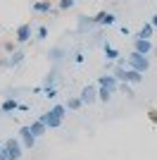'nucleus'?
<instances>
[{"mask_svg": "<svg viewBox=\"0 0 157 160\" xmlns=\"http://www.w3.org/2000/svg\"><path fill=\"white\" fill-rule=\"evenodd\" d=\"M117 91H121L124 96L133 98V88H131V84H124V81H119V88H117Z\"/></svg>", "mask_w": 157, "mask_h": 160, "instance_id": "24", "label": "nucleus"}, {"mask_svg": "<svg viewBox=\"0 0 157 160\" xmlns=\"http://www.w3.org/2000/svg\"><path fill=\"white\" fill-rule=\"evenodd\" d=\"M0 146H2V143H0Z\"/></svg>", "mask_w": 157, "mask_h": 160, "instance_id": "32", "label": "nucleus"}, {"mask_svg": "<svg viewBox=\"0 0 157 160\" xmlns=\"http://www.w3.org/2000/svg\"><path fill=\"white\" fill-rule=\"evenodd\" d=\"M133 50L148 58V55L155 50V46H152V41H148V38H133Z\"/></svg>", "mask_w": 157, "mask_h": 160, "instance_id": "8", "label": "nucleus"}, {"mask_svg": "<svg viewBox=\"0 0 157 160\" xmlns=\"http://www.w3.org/2000/svg\"><path fill=\"white\" fill-rule=\"evenodd\" d=\"M38 120L43 122V124H45L48 129H59V127H62V122H64V120H62V117H59V115H55V112H52V110H48V112H43V115H40V117H38Z\"/></svg>", "mask_w": 157, "mask_h": 160, "instance_id": "6", "label": "nucleus"}, {"mask_svg": "<svg viewBox=\"0 0 157 160\" xmlns=\"http://www.w3.org/2000/svg\"><path fill=\"white\" fill-rule=\"evenodd\" d=\"M152 33H155V27H152L150 22H145L143 27H140V31L136 33V38H148V41H150V38H152Z\"/></svg>", "mask_w": 157, "mask_h": 160, "instance_id": "16", "label": "nucleus"}, {"mask_svg": "<svg viewBox=\"0 0 157 160\" xmlns=\"http://www.w3.org/2000/svg\"><path fill=\"white\" fill-rule=\"evenodd\" d=\"M102 50H105V58H107V62H114L119 58V50L114 46H110V43H102Z\"/></svg>", "mask_w": 157, "mask_h": 160, "instance_id": "17", "label": "nucleus"}, {"mask_svg": "<svg viewBox=\"0 0 157 160\" xmlns=\"http://www.w3.org/2000/svg\"><path fill=\"white\" fill-rule=\"evenodd\" d=\"M93 22H95V27H112L117 17H114V12H98L93 17Z\"/></svg>", "mask_w": 157, "mask_h": 160, "instance_id": "9", "label": "nucleus"}, {"mask_svg": "<svg viewBox=\"0 0 157 160\" xmlns=\"http://www.w3.org/2000/svg\"><path fill=\"white\" fill-rule=\"evenodd\" d=\"M119 31L124 33V36H129V33H131V29H129V27H126V24H121V27H119Z\"/></svg>", "mask_w": 157, "mask_h": 160, "instance_id": "28", "label": "nucleus"}, {"mask_svg": "<svg viewBox=\"0 0 157 160\" xmlns=\"http://www.w3.org/2000/svg\"><path fill=\"white\" fill-rule=\"evenodd\" d=\"M29 129H31V134L36 136V139H40V136H45V134H48V127L40 120H33L31 124H29Z\"/></svg>", "mask_w": 157, "mask_h": 160, "instance_id": "12", "label": "nucleus"}, {"mask_svg": "<svg viewBox=\"0 0 157 160\" xmlns=\"http://www.w3.org/2000/svg\"><path fill=\"white\" fill-rule=\"evenodd\" d=\"M36 136L31 134V129H29V124H24V127H19V143L24 146V151H31L33 146H36Z\"/></svg>", "mask_w": 157, "mask_h": 160, "instance_id": "4", "label": "nucleus"}, {"mask_svg": "<svg viewBox=\"0 0 157 160\" xmlns=\"http://www.w3.org/2000/svg\"><path fill=\"white\" fill-rule=\"evenodd\" d=\"M57 93H59L57 86H45V88H43V96H45V98H50V100L57 98Z\"/></svg>", "mask_w": 157, "mask_h": 160, "instance_id": "22", "label": "nucleus"}, {"mask_svg": "<svg viewBox=\"0 0 157 160\" xmlns=\"http://www.w3.org/2000/svg\"><path fill=\"white\" fill-rule=\"evenodd\" d=\"M17 108H19V103H17L14 98H5V100H2V105H0V112H2V115H10V112H14Z\"/></svg>", "mask_w": 157, "mask_h": 160, "instance_id": "15", "label": "nucleus"}, {"mask_svg": "<svg viewBox=\"0 0 157 160\" xmlns=\"http://www.w3.org/2000/svg\"><path fill=\"white\" fill-rule=\"evenodd\" d=\"M62 55H64V50H62V48H52L50 53H48V58H50V60L55 62V65H57V62L62 60Z\"/></svg>", "mask_w": 157, "mask_h": 160, "instance_id": "20", "label": "nucleus"}, {"mask_svg": "<svg viewBox=\"0 0 157 160\" xmlns=\"http://www.w3.org/2000/svg\"><path fill=\"white\" fill-rule=\"evenodd\" d=\"M0 160H7V155H5V151H2V146H0Z\"/></svg>", "mask_w": 157, "mask_h": 160, "instance_id": "31", "label": "nucleus"}, {"mask_svg": "<svg viewBox=\"0 0 157 160\" xmlns=\"http://www.w3.org/2000/svg\"><path fill=\"white\" fill-rule=\"evenodd\" d=\"M31 38H33V33H31V22L19 24V27H17V31H14V41L21 46V43H29Z\"/></svg>", "mask_w": 157, "mask_h": 160, "instance_id": "5", "label": "nucleus"}, {"mask_svg": "<svg viewBox=\"0 0 157 160\" xmlns=\"http://www.w3.org/2000/svg\"><path fill=\"white\" fill-rule=\"evenodd\" d=\"M150 24H152V27L157 29V14H152V17H150Z\"/></svg>", "mask_w": 157, "mask_h": 160, "instance_id": "30", "label": "nucleus"}, {"mask_svg": "<svg viewBox=\"0 0 157 160\" xmlns=\"http://www.w3.org/2000/svg\"><path fill=\"white\" fill-rule=\"evenodd\" d=\"M5 50H7V53H14V50H17V46H14V43H5Z\"/></svg>", "mask_w": 157, "mask_h": 160, "instance_id": "27", "label": "nucleus"}, {"mask_svg": "<svg viewBox=\"0 0 157 160\" xmlns=\"http://www.w3.org/2000/svg\"><path fill=\"white\" fill-rule=\"evenodd\" d=\"M2 151H5L7 160H19L24 155V146L19 143V139H7L2 143Z\"/></svg>", "mask_w": 157, "mask_h": 160, "instance_id": "2", "label": "nucleus"}, {"mask_svg": "<svg viewBox=\"0 0 157 160\" xmlns=\"http://www.w3.org/2000/svg\"><path fill=\"white\" fill-rule=\"evenodd\" d=\"M45 38H48V27H38V29H36L33 41H38V43H40V41H45Z\"/></svg>", "mask_w": 157, "mask_h": 160, "instance_id": "23", "label": "nucleus"}, {"mask_svg": "<svg viewBox=\"0 0 157 160\" xmlns=\"http://www.w3.org/2000/svg\"><path fill=\"white\" fill-rule=\"evenodd\" d=\"M50 110H52V112H55V115H59L62 120H64V115H67V108H64V105H52Z\"/></svg>", "mask_w": 157, "mask_h": 160, "instance_id": "25", "label": "nucleus"}, {"mask_svg": "<svg viewBox=\"0 0 157 160\" xmlns=\"http://www.w3.org/2000/svg\"><path fill=\"white\" fill-rule=\"evenodd\" d=\"M72 7H76V0H57V12H64Z\"/></svg>", "mask_w": 157, "mask_h": 160, "instance_id": "19", "label": "nucleus"}, {"mask_svg": "<svg viewBox=\"0 0 157 160\" xmlns=\"http://www.w3.org/2000/svg\"><path fill=\"white\" fill-rule=\"evenodd\" d=\"M98 86H105L107 91H112V93H114V91L119 88V81L112 77V72H107V74H102V77H98Z\"/></svg>", "mask_w": 157, "mask_h": 160, "instance_id": "10", "label": "nucleus"}, {"mask_svg": "<svg viewBox=\"0 0 157 160\" xmlns=\"http://www.w3.org/2000/svg\"><path fill=\"white\" fill-rule=\"evenodd\" d=\"M74 62H78V65H81V62H83V53H76V55H74Z\"/></svg>", "mask_w": 157, "mask_h": 160, "instance_id": "29", "label": "nucleus"}, {"mask_svg": "<svg viewBox=\"0 0 157 160\" xmlns=\"http://www.w3.org/2000/svg\"><path fill=\"white\" fill-rule=\"evenodd\" d=\"M57 77H59L57 67H52L50 72L45 74V79H43V84H40V86H43V88H45V86H57Z\"/></svg>", "mask_w": 157, "mask_h": 160, "instance_id": "14", "label": "nucleus"}, {"mask_svg": "<svg viewBox=\"0 0 157 160\" xmlns=\"http://www.w3.org/2000/svg\"><path fill=\"white\" fill-rule=\"evenodd\" d=\"M64 108H67V110H81V108H83V103H81V98H78V96H72V98L64 103Z\"/></svg>", "mask_w": 157, "mask_h": 160, "instance_id": "18", "label": "nucleus"}, {"mask_svg": "<svg viewBox=\"0 0 157 160\" xmlns=\"http://www.w3.org/2000/svg\"><path fill=\"white\" fill-rule=\"evenodd\" d=\"M31 12H38V14H52L57 12V7L52 5V0H36L31 5Z\"/></svg>", "mask_w": 157, "mask_h": 160, "instance_id": "7", "label": "nucleus"}, {"mask_svg": "<svg viewBox=\"0 0 157 160\" xmlns=\"http://www.w3.org/2000/svg\"><path fill=\"white\" fill-rule=\"evenodd\" d=\"M112 98V91H107L105 86H98V100H102V103H110Z\"/></svg>", "mask_w": 157, "mask_h": 160, "instance_id": "21", "label": "nucleus"}, {"mask_svg": "<svg viewBox=\"0 0 157 160\" xmlns=\"http://www.w3.org/2000/svg\"><path fill=\"white\" fill-rule=\"evenodd\" d=\"M143 77H145V74H140V72H136V69H129V67H126L124 84H140V81H143Z\"/></svg>", "mask_w": 157, "mask_h": 160, "instance_id": "13", "label": "nucleus"}, {"mask_svg": "<svg viewBox=\"0 0 157 160\" xmlns=\"http://www.w3.org/2000/svg\"><path fill=\"white\" fill-rule=\"evenodd\" d=\"M81 103L83 105H93V103H98V86L95 84H88V86L81 88V93H78Z\"/></svg>", "mask_w": 157, "mask_h": 160, "instance_id": "3", "label": "nucleus"}, {"mask_svg": "<svg viewBox=\"0 0 157 160\" xmlns=\"http://www.w3.org/2000/svg\"><path fill=\"white\" fill-rule=\"evenodd\" d=\"M26 55L21 53V50H14V53H10V58H5V67L7 69H14V67H19L21 62H24Z\"/></svg>", "mask_w": 157, "mask_h": 160, "instance_id": "11", "label": "nucleus"}, {"mask_svg": "<svg viewBox=\"0 0 157 160\" xmlns=\"http://www.w3.org/2000/svg\"><path fill=\"white\" fill-rule=\"evenodd\" d=\"M126 67H129V69H136V72H140V74H145L148 69H150V60H148L145 55L131 50V53L126 55Z\"/></svg>", "mask_w": 157, "mask_h": 160, "instance_id": "1", "label": "nucleus"}, {"mask_svg": "<svg viewBox=\"0 0 157 160\" xmlns=\"http://www.w3.org/2000/svg\"><path fill=\"white\" fill-rule=\"evenodd\" d=\"M148 117H150L152 124H157V110H150V112H148Z\"/></svg>", "mask_w": 157, "mask_h": 160, "instance_id": "26", "label": "nucleus"}]
</instances>
